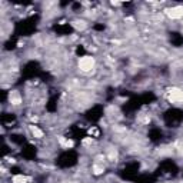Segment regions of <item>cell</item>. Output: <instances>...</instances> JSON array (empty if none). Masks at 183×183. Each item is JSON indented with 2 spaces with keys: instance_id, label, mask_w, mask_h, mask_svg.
<instances>
[{
  "instance_id": "cell-5",
  "label": "cell",
  "mask_w": 183,
  "mask_h": 183,
  "mask_svg": "<svg viewBox=\"0 0 183 183\" xmlns=\"http://www.w3.org/2000/svg\"><path fill=\"white\" fill-rule=\"evenodd\" d=\"M93 170H95V174H100V173L103 172V167H100V166H95Z\"/></svg>"
},
{
  "instance_id": "cell-3",
  "label": "cell",
  "mask_w": 183,
  "mask_h": 183,
  "mask_svg": "<svg viewBox=\"0 0 183 183\" xmlns=\"http://www.w3.org/2000/svg\"><path fill=\"white\" fill-rule=\"evenodd\" d=\"M170 100L172 102H183V92L180 89H172L170 90Z\"/></svg>"
},
{
  "instance_id": "cell-4",
  "label": "cell",
  "mask_w": 183,
  "mask_h": 183,
  "mask_svg": "<svg viewBox=\"0 0 183 183\" xmlns=\"http://www.w3.org/2000/svg\"><path fill=\"white\" fill-rule=\"evenodd\" d=\"M30 130H32V133H33V136H34V137H37V139L43 137V132H42L40 129H37L36 126H30Z\"/></svg>"
},
{
  "instance_id": "cell-1",
  "label": "cell",
  "mask_w": 183,
  "mask_h": 183,
  "mask_svg": "<svg viewBox=\"0 0 183 183\" xmlns=\"http://www.w3.org/2000/svg\"><path fill=\"white\" fill-rule=\"evenodd\" d=\"M93 66H95V59L90 57V56H85V57H82L80 62H79V67H80L83 72H89V70H92Z\"/></svg>"
},
{
  "instance_id": "cell-2",
  "label": "cell",
  "mask_w": 183,
  "mask_h": 183,
  "mask_svg": "<svg viewBox=\"0 0 183 183\" xmlns=\"http://www.w3.org/2000/svg\"><path fill=\"white\" fill-rule=\"evenodd\" d=\"M166 13H167V16H169V17H172V19H180V17L183 16V7H180V6H176V7L169 9Z\"/></svg>"
}]
</instances>
